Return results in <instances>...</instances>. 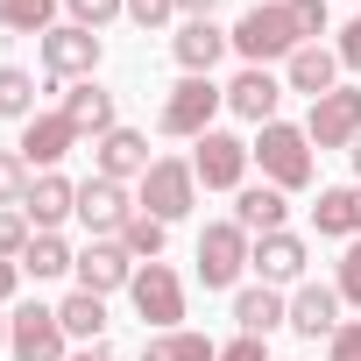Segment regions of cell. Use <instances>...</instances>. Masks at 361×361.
Segmentation results:
<instances>
[{
	"label": "cell",
	"mask_w": 361,
	"mask_h": 361,
	"mask_svg": "<svg viewBox=\"0 0 361 361\" xmlns=\"http://www.w3.org/2000/svg\"><path fill=\"white\" fill-rule=\"evenodd\" d=\"M227 43H234V57L241 64H290V50H305V36H298V22H290V8H283V0H255V8L227 29Z\"/></svg>",
	"instance_id": "obj_1"
},
{
	"label": "cell",
	"mask_w": 361,
	"mask_h": 361,
	"mask_svg": "<svg viewBox=\"0 0 361 361\" xmlns=\"http://www.w3.org/2000/svg\"><path fill=\"white\" fill-rule=\"evenodd\" d=\"M248 156L262 163V185H276V192H305L312 185V135L290 128V121H269L248 142Z\"/></svg>",
	"instance_id": "obj_2"
},
{
	"label": "cell",
	"mask_w": 361,
	"mask_h": 361,
	"mask_svg": "<svg viewBox=\"0 0 361 361\" xmlns=\"http://www.w3.org/2000/svg\"><path fill=\"white\" fill-rule=\"evenodd\" d=\"M135 206H142V213H156L163 227H177V220L199 206V170H192L185 156H156V163H149V177L135 185Z\"/></svg>",
	"instance_id": "obj_3"
},
{
	"label": "cell",
	"mask_w": 361,
	"mask_h": 361,
	"mask_svg": "<svg viewBox=\"0 0 361 361\" xmlns=\"http://www.w3.org/2000/svg\"><path fill=\"white\" fill-rule=\"evenodd\" d=\"M248 255H255V234H248L241 220H213V227L199 234V283H206V290H234L241 269H248Z\"/></svg>",
	"instance_id": "obj_4"
},
{
	"label": "cell",
	"mask_w": 361,
	"mask_h": 361,
	"mask_svg": "<svg viewBox=\"0 0 361 361\" xmlns=\"http://www.w3.org/2000/svg\"><path fill=\"white\" fill-rule=\"evenodd\" d=\"M227 106V85H213V78H177L170 92H163V114H156V128L163 135H185V142H199L206 128H213V114Z\"/></svg>",
	"instance_id": "obj_5"
},
{
	"label": "cell",
	"mask_w": 361,
	"mask_h": 361,
	"mask_svg": "<svg viewBox=\"0 0 361 361\" xmlns=\"http://www.w3.org/2000/svg\"><path fill=\"white\" fill-rule=\"evenodd\" d=\"M64 347H71V333H64L57 305H15L8 312V354L15 361H71Z\"/></svg>",
	"instance_id": "obj_6"
},
{
	"label": "cell",
	"mask_w": 361,
	"mask_h": 361,
	"mask_svg": "<svg viewBox=\"0 0 361 361\" xmlns=\"http://www.w3.org/2000/svg\"><path fill=\"white\" fill-rule=\"evenodd\" d=\"M128 298H135V319L156 326V333H177V326H185V283H177L170 262H142L135 283H128Z\"/></svg>",
	"instance_id": "obj_7"
},
{
	"label": "cell",
	"mask_w": 361,
	"mask_h": 361,
	"mask_svg": "<svg viewBox=\"0 0 361 361\" xmlns=\"http://www.w3.org/2000/svg\"><path fill=\"white\" fill-rule=\"evenodd\" d=\"M43 71L57 78V85H78V78H92L99 71V57H106V43H99V29H78V22H57L43 43Z\"/></svg>",
	"instance_id": "obj_8"
},
{
	"label": "cell",
	"mask_w": 361,
	"mask_h": 361,
	"mask_svg": "<svg viewBox=\"0 0 361 361\" xmlns=\"http://www.w3.org/2000/svg\"><path fill=\"white\" fill-rule=\"evenodd\" d=\"M135 213H142L135 192L114 185V177H85V185H78V227H85L92 241H121V227H128Z\"/></svg>",
	"instance_id": "obj_9"
},
{
	"label": "cell",
	"mask_w": 361,
	"mask_h": 361,
	"mask_svg": "<svg viewBox=\"0 0 361 361\" xmlns=\"http://www.w3.org/2000/svg\"><path fill=\"white\" fill-rule=\"evenodd\" d=\"M305 135H312V149H354L361 142V85H333L326 99H312Z\"/></svg>",
	"instance_id": "obj_10"
},
{
	"label": "cell",
	"mask_w": 361,
	"mask_h": 361,
	"mask_svg": "<svg viewBox=\"0 0 361 361\" xmlns=\"http://www.w3.org/2000/svg\"><path fill=\"white\" fill-rule=\"evenodd\" d=\"M248 142L241 135H227V128H206L199 135V149H192V170H199V185L206 192H241V177H248Z\"/></svg>",
	"instance_id": "obj_11"
},
{
	"label": "cell",
	"mask_w": 361,
	"mask_h": 361,
	"mask_svg": "<svg viewBox=\"0 0 361 361\" xmlns=\"http://www.w3.org/2000/svg\"><path fill=\"white\" fill-rule=\"evenodd\" d=\"M78 142H85V135L71 128V114H64V106H50V114L22 121V142H15V149H22V163H29V170H57Z\"/></svg>",
	"instance_id": "obj_12"
},
{
	"label": "cell",
	"mask_w": 361,
	"mask_h": 361,
	"mask_svg": "<svg viewBox=\"0 0 361 361\" xmlns=\"http://www.w3.org/2000/svg\"><path fill=\"white\" fill-rule=\"evenodd\" d=\"M149 135H135V128H106L99 142H92V177H114V185H142L149 177Z\"/></svg>",
	"instance_id": "obj_13"
},
{
	"label": "cell",
	"mask_w": 361,
	"mask_h": 361,
	"mask_svg": "<svg viewBox=\"0 0 361 361\" xmlns=\"http://www.w3.org/2000/svg\"><path fill=\"white\" fill-rule=\"evenodd\" d=\"M135 269H142V262H135L121 241H85L71 276H78V290H92V298H114V290H128V283H135Z\"/></svg>",
	"instance_id": "obj_14"
},
{
	"label": "cell",
	"mask_w": 361,
	"mask_h": 361,
	"mask_svg": "<svg viewBox=\"0 0 361 361\" xmlns=\"http://www.w3.org/2000/svg\"><path fill=\"white\" fill-rule=\"evenodd\" d=\"M22 220L36 227V234H57L64 220H78V185L64 170H36V185H29V199H22Z\"/></svg>",
	"instance_id": "obj_15"
},
{
	"label": "cell",
	"mask_w": 361,
	"mask_h": 361,
	"mask_svg": "<svg viewBox=\"0 0 361 361\" xmlns=\"http://www.w3.org/2000/svg\"><path fill=\"white\" fill-rule=\"evenodd\" d=\"M305 262H312V248L290 234V227H276V234H255V255H248V269L276 290V283H305Z\"/></svg>",
	"instance_id": "obj_16"
},
{
	"label": "cell",
	"mask_w": 361,
	"mask_h": 361,
	"mask_svg": "<svg viewBox=\"0 0 361 361\" xmlns=\"http://www.w3.org/2000/svg\"><path fill=\"white\" fill-rule=\"evenodd\" d=\"M276 106H283V78H269L262 64H241V71H234V85H227V114H241V121L269 128V121H276Z\"/></svg>",
	"instance_id": "obj_17"
},
{
	"label": "cell",
	"mask_w": 361,
	"mask_h": 361,
	"mask_svg": "<svg viewBox=\"0 0 361 361\" xmlns=\"http://www.w3.org/2000/svg\"><path fill=\"white\" fill-rule=\"evenodd\" d=\"M347 319H340V290L333 283H298V298H290V333L298 340H333Z\"/></svg>",
	"instance_id": "obj_18"
},
{
	"label": "cell",
	"mask_w": 361,
	"mask_h": 361,
	"mask_svg": "<svg viewBox=\"0 0 361 361\" xmlns=\"http://www.w3.org/2000/svg\"><path fill=\"white\" fill-rule=\"evenodd\" d=\"M227 50H234V43H227L220 22H185V29L170 36V57L185 64V78H213V64H220Z\"/></svg>",
	"instance_id": "obj_19"
},
{
	"label": "cell",
	"mask_w": 361,
	"mask_h": 361,
	"mask_svg": "<svg viewBox=\"0 0 361 361\" xmlns=\"http://www.w3.org/2000/svg\"><path fill=\"white\" fill-rule=\"evenodd\" d=\"M333 85H340V57H333L326 43H305V50H290V64H283V92L326 99Z\"/></svg>",
	"instance_id": "obj_20"
},
{
	"label": "cell",
	"mask_w": 361,
	"mask_h": 361,
	"mask_svg": "<svg viewBox=\"0 0 361 361\" xmlns=\"http://www.w3.org/2000/svg\"><path fill=\"white\" fill-rule=\"evenodd\" d=\"M319 241H361V185H326L312 206Z\"/></svg>",
	"instance_id": "obj_21"
},
{
	"label": "cell",
	"mask_w": 361,
	"mask_h": 361,
	"mask_svg": "<svg viewBox=\"0 0 361 361\" xmlns=\"http://www.w3.org/2000/svg\"><path fill=\"white\" fill-rule=\"evenodd\" d=\"M234 319H241V333L269 340L276 326H290V298L269 290V283H248V290H234Z\"/></svg>",
	"instance_id": "obj_22"
},
{
	"label": "cell",
	"mask_w": 361,
	"mask_h": 361,
	"mask_svg": "<svg viewBox=\"0 0 361 361\" xmlns=\"http://www.w3.org/2000/svg\"><path fill=\"white\" fill-rule=\"evenodd\" d=\"M64 114H71V128L92 135V142H99L106 128H121V121H114V92H106L99 78H78V85L64 92Z\"/></svg>",
	"instance_id": "obj_23"
},
{
	"label": "cell",
	"mask_w": 361,
	"mask_h": 361,
	"mask_svg": "<svg viewBox=\"0 0 361 361\" xmlns=\"http://www.w3.org/2000/svg\"><path fill=\"white\" fill-rule=\"evenodd\" d=\"M283 213H290V192H276V185H241V199H234V220L248 234H276Z\"/></svg>",
	"instance_id": "obj_24"
},
{
	"label": "cell",
	"mask_w": 361,
	"mask_h": 361,
	"mask_svg": "<svg viewBox=\"0 0 361 361\" xmlns=\"http://www.w3.org/2000/svg\"><path fill=\"white\" fill-rule=\"evenodd\" d=\"M71 269H78V255H71L64 234H36V241L22 248V276H36V283H57V276H71Z\"/></svg>",
	"instance_id": "obj_25"
},
{
	"label": "cell",
	"mask_w": 361,
	"mask_h": 361,
	"mask_svg": "<svg viewBox=\"0 0 361 361\" xmlns=\"http://www.w3.org/2000/svg\"><path fill=\"white\" fill-rule=\"evenodd\" d=\"M0 29L8 36H50L57 29V0H0Z\"/></svg>",
	"instance_id": "obj_26"
},
{
	"label": "cell",
	"mask_w": 361,
	"mask_h": 361,
	"mask_svg": "<svg viewBox=\"0 0 361 361\" xmlns=\"http://www.w3.org/2000/svg\"><path fill=\"white\" fill-rule=\"evenodd\" d=\"M57 319H64V333L71 340H99L114 319H106V298H92V290H71L64 305H57Z\"/></svg>",
	"instance_id": "obj_27"
},
{
	"label": "cell",
	"mask_w": 361,
	"mask_h": 361,
	"mask_svg": "<svg viewBox=\"0 0 361 361\" xmlns=\"http://www.w3.org/2000/svg\"><path fill=\"white\" fill-rule=\"evenodd\" d=\"M142 361H220V347H213L206 333H185V326H177V333H156V340L142 347Z\"/></svg>",
	"instance_id": "obj_28"
},
{
	"label": "cell",
	"mask_w": 361,
	"mask_h": 361,
	"mask_svg": "<svg viewBox=\"0 0 361 361\" xmlns=\"http://www.w3.org/2000/svg\"><path fill=\"white\" fill-rule=\"evenodd\" d=\"M0 121H36V78L22 64H0Z\"/></svg>",
	"instance_id": "obj_29"
},
{
	"label": "cell",
	"mask_w": 361,
	"mask_h": 361,
	"mask_svg": "<svg viewBox=\"0 0 361 361\" xmlns=\"http://www.w3.org/2000/svg\"><path fill=\"white\" fill-rule=\"evenodd\" d=\"M163 241H170V227H163L156 213H135V220L121 227V248H128L135 262H163Z\"/></svg>",
	"instance_id": "obj_30"
},
{
	"label": "cell",
	"mask_w": 361,
	"mask_h": 361,
	"mask_svg": "<svg viewBox=\"0 0 361 361\" xmlns=\"http://www.w3.org/2000/svg\"><path fill=\"white\" fill-rule=\"evenodd\" d=\"M29 163H22V149H0V206H22L29 199Z\"/></svg>",
	"instance_id": "obj_31"
},
{
	"label": "cell",
	"mask_w": 361,
	"mask_h": 361,
	"mask_svg": "<svg viewBox=\"0 0 361 361\" xmlns=\"http://www.w3.org/2000/svg\"><path fill=\"white\" fill-rule=\"evenodd\" d=\"M36 241V227L22 220V206H0V255H8V262H22V248Z\"/></svg>",
	"instance_id": "obj_32"
},
{
	"label": "cell",
	"mask_w": 361,
	"mask_h": 361,
	"mask_svg": "<svg viewBox=\"0 0 361 361\" xmlns=\"http://www.w3.org/2000/svg\"><path fill=\"white\" fill-rule=\"evenodd\" d=\"M64 8H71L78 29H106L114 15H128V0H64Z\"/></svg>",
	"instance_id": "obj_33"
},
{
	"label": "cell",
	"mask_w": 361,
	"mask_h": 361,
	"mask_svg": "<svg viewBox=\"0 0 361 361\" xmlns=\"http://www.w3.org/2000/svg\"><path fill=\"white\" fill-rule=\"evenodd\" d=\"M333 290H340V305H361V241H347V255H340V276H333Z\"/></svg>",
	"instance_id": "obj_34"
},
{
	"label": "cell",
	"mask_w": 361,
	"mask_h": 361,
	"mask_svg": "<svg viewBox=\"0 0 361 361\" xmlns=\"http://www.w3.org/2000/svg\"><path fill=\"white\" fill-rule=\"evenodd\" d=\"M170 15H177V0H128V22H135L142 36H156Z\"/></svg>",
	"instance_id": "obj_35"
},
{
	"label": "cell",
	"mask_w": 361,
	"mask_h": 361,
	"mask_svg": "<svg viewBox=\"0 0 361 361\" xmlns=\"http://www.w3.org/2000/svg\"><path fill=\"white\" fill-rule=\"evenodd\" d=\"M283 8H290V22H298V36H305V43H319V36H326V0H283Z\"/></svg>",
	"instance_id": "obj_36"
},
{
	"label": "cell",
	"mask_w": 361,
	"mask_h": 361,
	"mask_svg": "<svg viewBox=\"0 0 361 361\" xmlns=\"http://www.w3.org/2000/svg\"><path fill=\"white\" fill-rule=\"evenodd\" d=\"M326 361H361V319H347V326L326 340Z\"/></svg>",
	"instance_id": "obj_37"
},
{
	"label": "cell",
	"mask_w": 361,
	"mask_h": 361,
	"mask_svg": "<svg viewBox=\"0 0 361 361\" xmlns=\"http://www.w3.org/2000/svg\"><path fill=\"white\" fill-rule=\"evenodd\" d=\"M333 57H340L347 71H361V15H354V22L340 29V43H333Z\"/></svg>",
	"instance_id": "obj_38"
},
{
	"label": "cell",
	"mask_w": 361,
	"mask_h": 361,
	"mask_svg": "<svg viewBox=\"0 0 361 361\" xmlns=\"http://www.w3.org/2000/svg\"><path fill=\"white\" fill-rule=\"evenodd\" d=\"M220 361H269V347H262L255 333H241V340H227V347H220Z\"/></svg>",
	"instance_id": "obj_39"
},
{
	"label": "cell",
	"mask_w": 361,
	"mask_h": 361,
	"mask_svg": "<svg viewBox=\"0 0 361 361\" xmlns=\"http://www.w3.org/2000/svg\"><path fill=\"white\" fill-rule=\"evenodd\" d=\"M15 290H22V262H8V255H0V305H8Z\"/></svg>",
	"instance_id": "obj_40"
},
{
	"label": "cell",
	"mask_w": 361,
	"mask_h": 361,
	"mask_svg": "<svg viewBox=\"0 0 361 361\" xmlns=\"http://www.w3.org/2000/svg\"><path fill=\"white\" fill-rule=\"evenodd\" d=\"M213 8H220V0H177V15H185V22H213Z\"/></svg>",
	"instance_id": "obj_41"
},
{
	"label": "cell",
	"mask_w": 361,
	"mask_h": 361,
	"mask_svg": "<svg viewBox=\"0 0 361 361\" xmlns=\"http://www.w3.org/2000/svg\"><path fill=\"white\" fill-rule=\"evenodd\" d=\"M71 361H121V354H106V347H85V354H71Z\"/></svg>",
	"instance_id": "obj_42"
},
{
	"label": "cell",
	"mask_w": 361,
	"mask_h": 361,
	"mask_svg": "<svg viewBox=\"0 0 361 361\" xmlns=\"http://www.w3.org/2000/svg\"><path fill=\"white\" fill-rule=\"evenodd\" d=\"M347 156H354V177H361V142H354V149H347Z\"/></svg>",
	"instance_id": "obj_43"
},
{
	"label": "cell",
	"mask_w": 361,
	"mask_h": 361,
	"mask_svg": "<svg viewBox=\"0 0 361 361\" xmlns=\"http://www.w3.org/2000/svg\"><path fill=\"white\" fill-rule=\"evenodd\" d=\"M0 354H8V319H0Z\"/></svg>",
	"instance_id": "obj_44"
}]
</instances>
